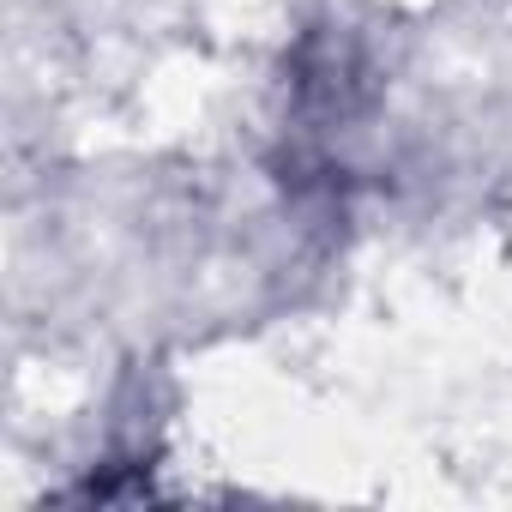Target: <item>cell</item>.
Returning a JSON list of instances; mask_svg holds the SVG:
<instances>
[]
</instances>
